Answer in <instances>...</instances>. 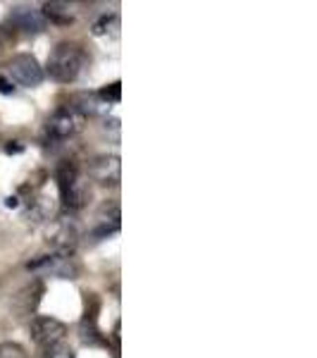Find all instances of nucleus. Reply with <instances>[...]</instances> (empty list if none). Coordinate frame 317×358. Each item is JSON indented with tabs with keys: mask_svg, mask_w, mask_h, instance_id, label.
<instances>
[{
	"mask_svg": "<svg viewBox=\"0 0 317 358\" xmlns=\"http://www.w3.org/2000/svg\"><path fill=\"white\" fill-rule=\"evenodd\" d=\"M89 177L103 187H117L122 179V165L117 155H98L89 165Z\"/></svg>",
	"mask_w": 317,
	"mask_h": 358,
	"instance_id": "nucleus-7",
	"label": "nucleus"
},
{
	"mask_svg": "<svg viewBox=\"0 0 317 358\" xmlns=\"http://www.w3.org/2000/svg\"><path fill=\"white\" fill-rule=\"evenodd\" d=\"M48 241H53L55 253H67L72 256V251L79 244V229L72 220H57L53 232L48 234Z\"/></svg>",
	"mask_w": 317,
	"mask_h": 358,
	"instance_id": "nucleus-9",
	"label": "nucleus"
},
{
	"mask_svg": "<svg viewBox=\"0 0 317 358\" xmlns=\"http://www.w3.org/2000/svg\"><path fill=\"white\" fill-rule=\"evenodd\" d=\"M34 273H48L60 280H77L79 275V265L74 263L72 256L67 253H53V256H41L38 261H31L27 265Z\"/></svg>",
	"mask_w": 317,
	"mask_h": 358,
	"instance_id": "nucleus-5",
	"label": "nucleus"
},
{
	"mask_svg": "<svg viewBox=\"0 0 317 358\" xmlns=\"http://www.w3.org/2000/svg\"><path fill=\"white\" fill-rule=\"evenodd\" d=\"M84 120L77 110H72V108H60V110H55L53 115L48 117V122H45V129H48V134L53 138H69L74 134H79L84 127Z\"/></svg>",
	"mask_w": 317,
	"mask_h": 358,
	"instance_id": "nucleus-6",
	"label": "nucleus"
},
{
	"mask_svg": "<svg viewBox=\"0 0 317 358\" xmlns=\"http://www.w3.org/2000/svg\"><path fill=\"white\" fill-rule=\"evenodd\" d=\"M43 358H77V354H74V351L69 349V346L57 344V346H53V349H45Z\"/></svg>",
	"mask_w": 317,
	"mask_h": 358,
	"instance_id": "nucleus-15",
	"label": "nucleus"
},
{
	"mask_svg": "<svg viewBox=\"0 0 317 358\" xmlns=\"http://www.w3.org/2000/svg\"><path fill=\"white\" fill-rule=\"evenodd\" d=\"M8 77L13 79V84L34 89V86H38L43 82L45 74H43V67L38 65L36 57L29 55V53H20L8 62Z\"/></svg>",
	"mask_w": 317,
	"mask_h": 358,
	"instance_id": "nucleus-4",
	"label": "nucleus"
},
{
	"mask_svg": "<svg viewBox=\"0 0 317 358\" xmlns=\"http://www.w3.org/2000/svg\"><path fill=\"white\" fill-rule=\"evenodd\" d=\"M0 358H29V354L24 351V346L15 342H3L0 344Z\"/></svg>",
	"mask_w": 317,
	"mask_h": 358,
	"instance_id": "nucleus-14",
	"label": "nucleus"
},
{
	"mask_svg": "<svg viewBox=\"0 0 317 358\" xmlns=\"http://www.w3.org/2000/svg\"><path fill=\"white\" fill-rule=\"evenodd\" d=\"M94 36H117V31H119V15L117 13H112V15H103L101 20L94 24Z\"/></svg>",
	"mask_w": 317,
	"mask_h": 358,
	"instance_id": "nucleus-12",
	"label": "nucleus"
},
{
	"mask_svg": "<svg viewBox=\"0 0 317 358\" xmlns=\"http://www.w3.org/2000/svg\"><path fill=\"white\" fill-rule=\"evenodd\" d=\"M96 96H98V101H101L103 106H112V103H119V98H122V84H119V82L108 84L105 89H101Z\"/></svg>",
	"mask_w": 317,
	"mask_h": 358,
	"instance_id": "nucleus-13",
	"label": "nucleus"
},
{
	"mask_svg": "<svg viewBox=\"0 0 317 358\" xmlns=\"http://www.w3.org/2000/svg\"><path fill=\"white\" fill-rule=\"evenodd\" d=\"M43 296V282L41 280H34L29 282L27 287H22L20 292L15 294L13 299V308L17 315H31L36 310V306L41 303Z\"/></svg>",
	"mask_w": 317,
	"mask_h": 358,
	"instance_id": "nucleus-10",
	"label": "nucleus"
},
{
	"mask_svg": "<svg viewBox=\"0 0 317 358\" xmlns=\"http://www.w3.org/2000/svg\"><path fill=\"white\" fill-rule=\"evenodd\" d=\"M67 334V325L60 322L57 317H48V315H38L29 322V337L36 346L41 349H53L65 339Z\"/></svg>",
	"mask_w": 317,
	"mask_h": 358,
	"instance_id": "nucleus-3",
	"label": "nucleus"
},
{
	"mask_svg": "<svg viewBox=\"0 0 317 358\" xmlns=\"http://www.w3.org/2000/svg\"><path fill=\"white\" fill-rule=\"evenodd\" d=\"M55 182H57V189H60V199H62V203H65V208L79 210V208L86 203V199H89V187H86L77 165H72L69 160L57 165Z\"/></svg>",
	"mask_w": 317,
	"mask_h": 358,
	"instance_id": "nucleus-2",
	"label": "nucleus"
},
{
	"mask_svg": "<svg viewBox=\"0 0 317 358\" xmlns=\"http://www.w3.org/2000/svg\"><path fill=\"white\" fill-rule=\"evenodd\" d=\"M41 15L45 22H50V24H57V27H67L74 22V10L69 3H45L41 8Z\"/></svg>",
	"mask_w": 317,
	"mask_h": 358,
	"instance_id": "nucleus-11",
	"label": "nucleus"
},
{
	"mask_svg": "<svg viewBox=\"0 0 317 358\" xmlns=\"http://www.w3.org/2000/svg\"><path fill=\"white\" fill-rule=\"evenodd\" d=\"M84 62H86V55L77 43L62 41V43H57L53 48V53L48 55L43 74H48L57 84H72L74 79L82 74Z\"/></svg>",
	"mask_w": 317,
	"mask_h": 358,
	"instance_id": "nucleus-1",
	"label": "nucleus"
},
{
	"mask_svg": "<svg viewBox=\"0 0 317 358\" xmlns=\"http://www.w3.org/2000/svg\"><path fill=\"white\" fill-rule=\"evenodd\" d=\"M15 91V84L10 77H0V94H13Z\"/></svg>",
	"mask_w": 317,
	"mask_h": 358,
	"instance_id": "nucleus-16",
	"label": "nucleus"
},
{
	"mask_svg": "<svg viewBox=\"0 0 317 358\" xmlns=\"http://www.w3.org/2000/svg\"><path fill=\"white\" fill-rule=\"evenodd\" d=\"M0 45H3V41H0Z\"/></svg>",
	"mask_w": 317,
	"mask_h": 358,
	"instance_id": "nucleus-18",
	"label": "nucleus"
},
{
	"mask_svg": "<svg viewBox=\"0 0 317 358\" xmlns=\"http://www.w3.org/2000/svg\"><path fill=\"white\" fill-rule=\"evenodd\" d=\"M10 24L24 34H41L48 22L43 20L41 10L31 8V5H17L10 13Z\"/></svg>",
	"mask_w": 317,
	"mask_h": 358,
	"instance_id": "nucleus-8",
	"label": "nucleus"
},
{
	"mask_svg": "<svg viewBox=\"0 0 317 358\" xmlns=\"http://www.w3.org/2000/svg\"><path fill=\"white\" fill-rule=\"evenodd\" d=\"M5 151H8V153H20L22 146H13V143H10V146H5Z\"/></svg>",
	"mask_w": 317,
	"mask_h": 358,
	"instance_id": "nucleus-17",
	"label": "nucleus"
}]
</instances>
